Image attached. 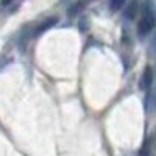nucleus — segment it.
<instances>
[{
    "label": "nucleus",
    "instance_id": "obj_1",
    "mask_svg": "<svg viewBox=\"0 0 156 156\" xmlns=\"http://www.w3.org/2000/svg\"><path fill=\"white\" fill-rule=\"evenodd\" d=\"M154 28V14H153V2L151 0H145L144 8H142V19L137 23V33L140 37L147 36L151 33Z\"/></svg>",
    "mask_w": 156,
    "mask_h": 156
},
{
    "label": "nucleus",
    "instance_id": "obj_2",
    "mask_svg": "<svg viewBox=\"0 0 156 156\" xmlns=\"http://www.w3.org/2000/svg\"><path fill=\"white\" fill-rule=\"evenodd\" d=\"M151 84H153V69L150 66H147L144 69L140 75V80H139V89L144 90V92H150L151 89Z\"/></svg>",
    "mask_w": 156,
    "mask_h": 156
},
{
    "label": "nucleus",
    "instance_id": "obj_3",
    "mask_svg": "<svg viewBox=\"0 0 156 156\" xmlns=\"http://www.w3.org/2000/svg\"><path fill=\"white\" fill-rule=\"evenodd\" d=\"M56 23H58V17H47V19H44V20L36 27V30H34V36H41V34L45 33L47 30L53 28Z\"/></svg>",
    "mask_w": 156,
    "mask_h": 156
},
{
    "label": "nucleus",
    "instance_id": "obj_4",
    "mask_svg": "<svg viewBox=\"0 0 156 156\" xmlns=\"http://www.w3.org/2000/svg\"><path fill=\"white\" fill-rule=\"evenodd\" d=\"M136 11H137V2H136V0H133V2L128 5V8L125 9V17H126L128 20L134 19V16H136Z\"/></svg>",
    "mask_w": 156,
    "mask_h": 156
},
{
    "label": "nucleus",
    "instance_id": "obj_5",
    "mask_svg": "<svg viewBox=\"0 0 156 156\" xmlns=\"http://www.w3.org/2000/svg\"><path fill=\"white\" fill-rule=\"evenodd\" d=\"M125 2H126V0H109V9H111L112 12L119 11V9L125 5Z\"/></svg>",
    "mask_w": 156,
    "mask_h": 156
},
{
    "label": "nucleus",
    "instance_id": "obj_6",
    "mask_svg": "<svg viewBox=\"0 0 156 156\" xmlns=\"http://www.w3.org/2000/svg\"><path fill=\"white\" fill-rule=\"evenodd\" d=\"M139 156H150V142H145V144H144Z\"/></svg>",
    "mask_w": 156,
    "mask_h": 156
},
{
    "label": "nucleus",
    "instance_id": "obj_7",
    "mask_svg": "<svg viewBox=\"0 0 156 156\" xmlns=\"http://www.w3.org/2000/svg\"><path fill=\"white\" fill-rule=\"evenodd\" d=\"M80 6H81V3H75L73 8H70V11H67V14H69V16H75L76 12L80 11Z\"/></svg>",
    "mask_w": 156,
    "mask_h": 156
},
{
    "label": "nucleus",
    "instance_id": "obj_8",
    "mask_svg": "<svg viewBox=\"0 0 156 156\" xmlns=\"http://www.w3.org/2000/svg\"><path fill=\"white\" fill-rule=\"evenodd\" d=\"M87 25H89V23H87V19L83 17V19L80 20V30H81V31H86V30H87Z\"/></svg>",
    "mask_w": 156,
    "mask_h": 156
}]
</instances>
